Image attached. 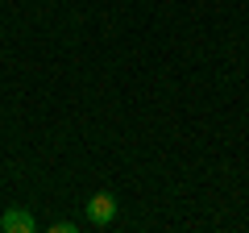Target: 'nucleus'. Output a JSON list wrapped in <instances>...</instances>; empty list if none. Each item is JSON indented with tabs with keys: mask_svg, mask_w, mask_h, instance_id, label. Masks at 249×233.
Here are the masks:
<instances>
[{
	"mask_svg": "<svg viewBox=\"0 0 249 233\" xmlns=\"http://www.w3.org/2000/svg\"><path fill=\"white\" fill-rule=\"evenodd\" d=\"M112 216H116V196L112 192H96V196L88 200V221L104 229V225H112Z\"/></svg>",
	"mask_w": 249,
	"mask_h": 233,
	"instance_id": "obj_1",
	"label": "nucleus"
},
{
	"mask_svg": "<svg viewBox=\"0 0 249 233\" xmlns=\"http://www.w3.org/2000/svg\"><path fill=\"white\" fill-rule=\"evenodd\" d=\"M0 229L4 233H37V216H29L25 208H9L0 216Z\"/></svg>",
	"mask_w": 249,
	"mask_h": 233,
	"instance_id": "obj_2",
	"label": "nucleus"
},
{
	"mask_svg": "<svg viewBox=\"0 0 249 233\" xmlns=\"http://www.w3.org/2000/svg\"><path fill=\"white\" fill-rule=\"evenodd\" d=\"M71 229H75V221H54L50 225V233H71Z\"/></svg>",
	"mask_w": 249,
	"mask_h": 233,
	"instance_id": "obj_3",
	"label": "nucleus"
}]
</instances>
